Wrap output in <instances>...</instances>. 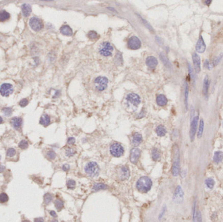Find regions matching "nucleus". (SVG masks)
Returning <instances> with one entry per match:
<instances>
[{"instance_id":"obj_55","label":"nucleus","mask_w":223,"mask_h":222,"mask_svg":"<svg viewBox=\"0 0 223 222\" xmlns=\"http://www.w3.org/2000/svg\"><path fill=\"white\" fill-rule=\"evenodd\" d=\"M5 169V167L3 165H0V173H2L4 171Z\"/></svg>"},{"instance_id":"obj_53","label":"nucleus","mask_w":223,"mask_h":222,"mask_svg":"<svg viewBox=\"0 0 223 222\" xmlns=\"http://www.w3.org/2000/svg\"><path fill=\"white\" fill-rule=\"evenodd\" d=\"M34 222H44V219L43 218H37L34 219Z\"/></svg>"},{"instance_id":"obj_19","label":"nucleus","mask_w":223,"mask_h":222,"mask_svg":"<svg viewBox=\"0 0 223 222\" xmlns=\"http://www.w3.org/2000/svg\"><path fill=\"white\" fill-rule=\"evenodd\" d=\"M60 32L62 35H65V36H72V30L70 26L68 25H64L61 27Z\"/></svg>"},{"instance_id":"obj_39","label":"nucleus","mask_w":223,"mask_h":222,"mask_svg":"<svg viewBox=\"0 0 223 222\" xmlns=\"http://www.w3.org/2000/svg\"><path fill=\"white\" fill-rule=\"evenodd\" d=\"M8 200H9V197L6 193H2L0 194V203H6Z\"/></svg>"},{"instance_id":"obj_34","label":"nucleus","mask_w":223,"mask_h":222,"mask_svg":"<svg viewBox=\"0 0 223 222\" xmlns=\"http://www.w3.org/2000/svg\"><path fill=\"white\" fill-rule=\"evenodd\" d=\"M188 97H189V87H188L187 83H186L185 90V105L187 110L188 109Z\"/></svg>"},{"instance_id":"obj_54","label":"nucleus","mask_w":223,"mask_h":222,"mask_svg":"<svg viewBox=\"0 0 223 222\" xmlns=\"http://www.w3.org/2000/svg\"><path fill=\"white\" fill-rule=\"evenodd\" d=\"M50 215H51L52 216H53V217H56V216H57V214H56V212H55V211H50Z\"/></svg>"},{"instance_id":"obj_4","label":"nucleus","mask_w":223,"mask_h":222,"mask_svg":"<svg viewBox=\"0 0 223 222\" xmlns=\"http://www.w3.org/2000/svg\"><path fill=\"white\" fill-rule=\"evenodd\" d=\"M108 80L104 76H98L96 77L94 81V85L96 89L98 91H103L105 90L108 87Z\"/></svg>"},{"instance_id":"obj_10","label":"nucleus","mask_w":223,"mask_h":222,"mask_svg":"<svg viewBox=\"0 0 223 222\" xmlns=\"http://www.w3.org/2000/svg\"><path fill=\"white\" fill-rule=\"evenodd\" d=\"M126 100L128 102L136 107L138 106L141 102L140 97L137 94L135 93L128 94L127 96Z\"/></svg>"},{"instance_id":"obj_31","label":"nucleus","mask_w":223,"mask_h":222,"mask_svg":"<svg viewBox=\"0 0 223 222\" xmlns=\"http://www.w3.org/2000/svg\"><path fill=\"white\" fill-rule=\"evenodd\" d=\"M107 188V186L105 185L104 184H103V183H97V184H95L93 186V189L95 191H98V190H106Z\"/></svg>"},{"instance_id":"obj_20","label":"nucleus","mask_w":223,"mask_h":222,"mask_svg":"<svg viewBox=\"0 0 223 222\" xmlns=\"http://www.w3.org/2000/svg\"><path fill=\"white\" fill-rule=\"evenodd\" d=\"M209 86V80L208 76H205V78L204 80V83H203V94L205 97H207L208 95V89Z\"/></svg>"},{"instance_id":"obj_27","label":"nucleus","mask_w":223,"mask_h":222,"mask_svg":"<svg viewBox=\"0 0 223 222\" xmlns=\"http://www.w3.org/2000/svg\"><path fill=\"white\" fill-rule=\"evenodd\" d=\"M160 59H161L162 62H163V63H164V64L166 67H167L170 68L171 67V63H170V61H169V59H168V57H166V56L165 54H164V53H160Z\"/></svg>"},{"instance_id":"obj_56","label":"nucleus","mask_w":223,"mask_h":222,"mask_svg":"<svg viewBox=\"0 0 223 222\" xmlns=\"http://www.w3.org/2000/svg\"><path fill=\"white\" fill-rule=\"evenodd\" d=\"M211 2H212V1H205V3H206V5H209Z\"/></svg>"},{"instance_id":"obj_47","label":"nucleus","mask_w":223,"mask_h":222,"mask_svg":"<svg viewBox=\"0 0 223 222\" xmlns=\"http://www.w3.org/2000/svg\"><path fill=\"white\" fill-rule=\"evenodd\" d=\"M195 222H202V215L200 211H197L196 212Z\"/></svg>"},{"instance_id":"obj_23","label":"nucleus","mask_w":223,"mask_h":222,"mask_svg":"<svg viewBox=\"0 0 223 222\" xmlns=\"http://www.w3.org/2000/svg\"><path fill=\"white\" fill-rule=\"evenodd\" d=\"M157 104L160 106H164L167 104L168 100L164 95H158L156 99Z\"/></svg>"},{"instance_id":"obj_49","label":"nucleus","mask_w":223,"mask_h":222,"mask_svg":"<svg viewBox=\"0 0 223 222\" xmlns=\"http://www.w3.org/2000/svg\"><path fill=\"white\" fill-rule=\"evenodd\" d=\"M204 65H205V68H207V69H209V70L210 69H211V68H212V67H213V66L210 64V63L209 62L208 60H205V63H204Z\"/></svg>"},{"instance_id":"obj_3","label":"nucleus","mask_w":223,"mask_h":222,"mask_svg":"<svg viewBox=\"0 0 223 222\" xmlns=\"http://www.w3.org/2000/svg\"><path fill=\"white\" fill-rule=\"evenodd\" d=\"M114 47L108 42H103L99 45L98 52L101 56L104 57H109L112 55Z\"/></svg>"},{"instance_id":"obj_44","label":"nucleus","mask_w":223,"mask_h":222,"mask_svg":"<svg viewBox=\"0 0 223 222\" xmlns=\"http://www.w3.org/2000/svg\"><path fill=\"white\" fill-rule=\"evenodd\" d=\"M222 56H223V53H222L221 54L219 55V56L216 57L213 61V65L216 66L219 64V62H220V59H221L222 57Z\"/></svg>"},{"instance_id":"obj_17","label":"nucleus","mask_w":223,"mask_h":222,"mask_svg":"<svg viewBox=\"0 0 223 222\" xmlns=\"http://www.w3.org/2000/svg\"><path fill=\"white\" fill-rule=\"evenodd\" d=\"M145 63H146L147 66L150 69H155L158 64V61H157V58L153 56H149L147 57L146 61H145Z\"/></svg>"},{"instance_id":"obj_30","label":"nucleus","mask_w":223,"mask_h":222,"mask_svg":"<svg viewBox=\"0 0 223 222\" xmlns=\"http://www.w3.org/2000/svg\"><path fill=\"white\" fill-rule=\"evenodd\" d=\"M204 120L201 119L200 120V121L199 128H198V134H197V136H198V138H201V137L202 136L203 132H204Z\"/></svg>"},{"instance_id":"obj_51","label":"nucleus","mask_w":223,"mask_h":222,"mask_svg":"<svg viewBox=\"0 0 223 222\" xmlns=\"http://www.w3.org/2000/svg\"><path fill=\"white\" fill-rule=\"evenodd\" d=\"M165 211H166V206H164V207L163 208V210H162L161 212H160V215H159V217H158L159 219H160L162 218H163V216H164V212H165Z\"/></svg>"},{"instance_id":"obj_60","label":"nucleus","mask_w":223,"mask_h":222,"mask_svg":"<svg viewBox=\"0 0 223 222\" xmlns=\"http://www.w3.org/2000/svg\"><path fill=\"white\" fill-rule=\"evenodd\" d=\"M0 160H1V156H0Z\"/></svg>"},{"instance_id":"obj_13","label":"nucleus","mask_w":223,"mask_h":222,"mask_svg":"<svg viewBox=\"0 0 223 222\" xmlns=\"http://www.w3.org/2000/svg\"><path fill=\"white\" fill-rule=\"evenodd\" d=\"M141 151L138 148H133L131 149L130 153V161L133 164H136L140 156Z\"/></svg>"},{"instance_id":"obj_38","label":"nucleus","mask_w":223,"mask_h":222,"mask_svg":"<svg viewBox=\"0 0 223 222\" xmlns=\"http://www.w3.org/2000/svg\"><path fill=\"white\" fill-rule=\"evenodd\" d=\"M115 62H116V64H119V65L121 64L122 63H123V59H122L121 54L120 53L116 54V58H115Z\"/></svg>"},{"instance_id":"obj_40","label":"nucleus","mask_w":223,"mask_h":222,"mask_svg":"<svg viewBox=\"0 0 223 222\" xmlns=\"http://www.w3.org/2000/svg\"><path fill=\"white\" fill-rule=\"evenodd\" d=\"M3 112L5 115H6L7 117H9L12 115L13 110L10 108H5L3 109Z\"/></svg>"},{"instance_id":"obj_29","label":"nucleus","mask_w":223,"mask_h":222,"mask_svg":"<svg viewBox=\"0 0 223 222\" xmlns=\"http://www.w3.org/2000/svg\"><path fill=\"white\" fill-rule=\"evenodd\" d=\"M151 156H152V158L153 160L157 161L160 159V153L157 149H153L152 150V152H151Z\"/></svg>"},{"instance_id":"obj_36","label":"nucleus","mask_w":223,"mask_h":222,"mask_svg":"<svg viewBox=\"0 0 223 222\" xmlns=\"http://www.w3.org/2000/svg\"><path fill=\"white\" fill-rule=\"evenodd\" d=\"M53 197L50 193H46L44 196V202L46 205H48L52 201Z\"/></svg>"},{"instance_id":"obj_8","label":"nucleus","mask_w":223,"mask_h":222,"mask_svg":"<svg viewBox=\"0 0 223 222\" xmlns=\"http://www.w3.org/2000/svg\"><path fill=\"white\" fill-rule=\"evenodd\" d=\"M29 25L35 31H39L43 28V23L42 21L37 17H32L29 20Z\"/></svg>"},{"instance_id":"obj_12","label":"nucleus","mask_w":223,"mask_h":222,"mask_svg":"<svg viewBox=\"0 0 223 222\" xmlns=\"http://www.w3.org/2000/svg\"><path fill=\"white\" fill-rule=\"evenodd\" d=\"M118 176L122 180L128 179L130 177V171L127 166L123 165L118 169Z\"/></svg>"},{"instance_id":"obj_1","label":"nucleus","mask_w":223,"mask_h":222,"mask_svg":"<svg viewBox=\"0 0 223 222\" xmlns=\"http://www.w3.org/2000/svg\"><path fill=\"white\" fill-rule=\"evenodd\" d=\"M152 186V181L149 177H142L138 179L137 182V188L138 191L142 193H146L151 189Z\"/></svg>"},{"instance_id":"obj_59","label":"nucleus","mask_w":223,"mask_h":222,"mask_svg":"<svg viewBox=\"0 0 223 222\" xmlns=\"http://www.w3.org/2000/svg\"><path fill=\"white\" fill-rule=\"evenodd\" d=\"M22 222H30L29 220H23Z\"/></svg>"},{"instance_id":"obj_16","label":"nucleus","mask_w":223,"mask_h":222,"mask_svg":"<svg viewBox=\"0 0 223 222\" xmlns=\"http://www.w3.org/2000/svg\"><path fill=\"white\" fill-rule=\"evenodd\" d=\"M205 48H206V46H205V43H204V38L202 37V35H200L198 42L196 43V50L198 53L202 54V53L205 51Z\"/></svg>"},{"instance_id":"obj_9","label":"nucleus","mask_w":223,"mask_h":222,"mask_svg":"<svg viewBox=\"0 0 223 222\" xmlns=\"http://www.w3.org/2000/svg\"><path fill=\"white\" fill-rule=\"evenodd\" d=\"M13 92V87L10 83H3L0 87V94L3 97H9Z\"/></svg>"},{"instance_id":"obj_41","label":"nucleus","mask_w":223,"mask_h":222,"mask_svg":"<svg viewBox=\"0 0 223 222\" xmlns=\"http://www.w3.org/2000/svg\"><path fill=\"white\" fill-rule=\"evenodd\" d=\"M67 186L69 189H74L76 186V182L74 180H69L67 182Z\"/></svg>"},{"instance_id":"obj_14","label":"nucleus","mask_w":223,"mask_h":222,"mask_svg":"<svg viewBox=\"0 0 223 222\" xmlns=\"http://www.w3.org/2000/svg\"><path fill=\"white\" fill-rule=\"evenodd\" d=\"M183 200V191L182 190L180 186H178L176 188V191H175L174 195V201L176 203H181Z\"/></svg>"},{"instance_id":"obj_45","label":"nucleus","mask_w":223,"mask_h":222,"mask_svg":"<svg viewBox=\"0 0 223 222\" xmlns=\"http://www.w3.org/2000/svg\"><path fill=\"white\" fill-rule=\"evenodd\" d=\"M47 156H48V158L49 159L54 160L55 159V158L56 157V154L54 151H50L47 152Z\"/></svg>"},{"instance_id":"obj_48","label":"nucleus","mask_w":223,"mask_h":222,"mask_svg":"<svg viewBox=\"0 0 223 222\" xmlns=\"http://www.w3.org/2000/svg\"><path fill=\"white\" fill-rule=\"evenodd\" d=\"M19 104L20 106L25 107L26 106H27L28 104V100L27 99H26V98H23V99H22V100H20Z\"/></svg>"},{"instance_id":"obj_25","label":"nucleus","mask_w":223,"mask_h":222,"mask_svg":"<svg viewBox=\"0 0 223 222\" xmlns=\"http://www.w3.org/2000/svg\"><path fill=\"white\" fill-rule=\"evenodd\" d=\"M223 158V153L221 151H217L215 152L213 156V161L217 164H219L222 161Z\"/></svg>"},{"instance_id":"obj_28","label":"nucleus","mask_w":223,"mask_h":222,"mask_svg":"<svg viewBox=\"0 0 223 222\" xmlns=\"http://www.w3.org/2000/svg\"><path fill=\"white\" fill-rule=\"evenodd\" d=\"M10 18V14L5 10H2L0 12V22H5Z\"/></svg>"},{"instance_id":"obj_52","label":"nucleus","mask_w":223,"mask_h":222,"mask_svg":"<svg viewBox=\"0 0 223 222\" xmlns=\"http://www.w3.org/2000/svg\"><path fill=\"white\" fill-rule=\"evenodd\" d=\"M69 168H70V167L68 164H65L63 166V170L65 171H67L69 169Z\"/></svg>"},{"instance_id":"obj_46","label":"nucleus","mask_w":223,"mask_h":222,"mask_svg":"<svg viewBox=\"0 0 223 222\" xmlns=\"http://www.w3.org/2000/svg\"><path fill=\"white\" fill-rule=\"evenodd\" d=\"M75 153H76V151L73 149H68L66 151V155L69 157L72 156Z\"/></svg>"},{"instance_id":"obj_15","label":"nucleus","mask_w":223,"mask_h":222,"mask_svg":"<svg viewBox=\"0 0 223 222\" xmlns=\"http://www.w3.org/2000/svg\"><path fill=\"white\" fill-rule=\"evenodd\" d=\"M192 61H193L194 67L197 73H199L201 70V61L200 57L196 53H194L192 54Z\"/></svg>"},{"instance_id":"obj_58","label":"nucleus","mask_w":223,"mask_h":222,"mask_svg":"<svg viewBox=\"0 0 223 222\" xmlns=\"http://www.w3.org/2000/svg\"><path fill=\"white\" fill-rule=\"evenodd\" d=\"M50 222H58V221L57 220V219H52V220Z\"/></svg>"},{"instance_id":"obj_50","label":"nucleus","mask_w":223,"mask_h":222,"mask_svg":"<svg viewBox=\"0 0 223 222\" xmlns=\"http://www.w3.org/2000/svg\"><path fill=\"white\" fill-rule=\"evenodd\" d=\"M67 143L69 145H73L74 143H75V139L74 137H69L67 141Z\"/></svg>"},{"instance_id":"obj_21","label":"nucleus","mask_w":223,"mask_h":222,"mask_svg":"<svg viewBox=\"0 0 223 222\" xmlns=\"http://www.w3.org/2000/svg\"><path fill=\"white\" fill-rule=\"evenodd\" d=\"M21 9H22V13H23V15L25 17H28L31 14V7L30 5L24 3V4H23L21 6Z\"/></svg>"},{"instance_id":"obj_42","label":"nucleus","mask_w":223,"mask_h":222,"mask_svg":"<svg viewBox=\"0 0 223 222\" xmlns=\"http://www.w3.org/2000/svg\"><path fill=\"white\" fill-rule=\"evenodd\" d=\"M16 154V150L13 148H10L7 151V156L8 157H13Z\"/></svg>"},{"instance_id":"obj_57","label":"nucleus","mask_w":223,"mask_h":222,"mask_svg":"<svg viewBox=\"0 0 223 222\" xmlns=\"http://www.w3.org/2000/svg\"><path fill=\"white\" fill-rule=\"evenodd\" d=\"M3 123V119L2 117H0V124H2Z\"/></svg>"},{"instance_id":"obj_22","label":"nucleus","mask_w":223,"mask_h":222,"mask_svg":"<svg viewBox=\"0 0 223 222\" xmlns=\"http://www.w3.org/2000/svg\"><path fill=\"white\" fill-rule=\"evenodd\" d=\"M12 126L15 129H19L22 124V119L20 117H14L10 121Z\"/></svg>"},{"instance_id":"obj_2","label":"nucleus","mask_w":223,"mask_h":222,"mask_svg":"<svg viewBox=\"0 0 223 222\" xmlns=\"http://www.w3.org/2000/svg\"><path fill=\"white\" fill-rule=\"evenodd\" d=\"M173 164L172 167V173L173 176L177 177L179 174V151L177 145L173 147Z\"/></svg>"},{"instance_id":"obj_11","label":"nucleus","mask_w":223,"mask_h":222,"mask_svg":"<svg viewBox=\"0 0 223 222\" xmlns=\"http://www.w3.org/2000/svg\"><path fill=\"white\" fill-rule=\"evenodd\" d=\"M198 115L196 116L192 120L191 124V130H190V137H191V141H193L195 137V134L196 133L197 126H198Z\"/></svg>"},{"instance_id":"obj_6","label":"nucleus","mask_w":223,"mask_h":222,"mask_svg":"<svg viewBox=\"0 0 223 222\" xmlns=\"http://www.w3.org/2000/svg\"><path fill=\"white\" fill-rule=\"evenodd\" d=\"M110 152L112 156L114 157H120L124 153V149L121 144L117 143H113L110 146Z\"/></svg>"},{"instance_id":"obj_37","label":"nucleus","mask_w":223,"mask_h":222,"mask_svg":"<svg viewBox=\"0 0 223 222\" xmlns=\"http://www.w3.org/2000/svg\"><path fill=\"white\" fill-rule=\"evenodd\" d=\"M88 37L90 40H95L98 37V34L95 31H91L88 33Z\"/></svg>"},{"instance_id":"obj_26","label":"nucleus","mask_w":223,"mask_h":222,"mask_svg":"<svg viewBox=\"0 0 223 222\" xmlns=\"http://www.w3.org/2000/svg\"><path fill=\"white\" fill-rule=\"evenodd\" d=\"M156 133L158 136L163 137V136H165V134H166V130L164 126L159 125L156 128Z\"/></svg>"},{"instance_id":"obj_35","label":"nucleus","mask_w":223,"mask_h":222,"mask_svg":"<svg viewBox=\"0 0 223 222\" xmlns=\"http://www.w3.org/2000/svg\"><path fill=\"white\" fill-rule=\"evenodd\" d=\"M54 204H55V206H56V208L58 210V211H61V210L63 208V206H64L63 201H61L60 199H56L54 202Z\"/></svg>"},{"instance_id":"obj_33","label":"nucleus","mask_w":223,"mask_h":222,"mask_svg":"<svg viewBox=\"0 0 223 222\" xmlns=\"http://www.w3.org/2000/svg\"><path fill=\"white\" fill-rule=\"evenodd\" d=\"M205 185L209 189H213L215 185V182L212 178H208L205 180Z\"/></svg>"},{"instance_id":"obj_7","label":"nucleus","mask_w":223,"mask_h":222,"mask_svg":"<svg viewBox=\"0 0 223 222\" xmlns=\"http://www.w3.org/2000/svg\"><path fill=\"white\" fill-rule=\"evenodd\" d=\"M127 46L129 49L136 50L139 49L141 47V41L136 36H132L128 39Z\"/></svg>"},{"instance_id":"obj_43","label":"nucleus","mask_w":223,"mask_h":222,"mask_svg":"<svg viewBox=\"0 0 223 222\" xmlns=\"http://www.w3.org/2000/svg\"><path fill=\"white\" fill-rule=\"evenodd\" d=\"M18 147L22 149H25L28 147V142L26 140H22L18 144Z\"/></svg>"},{"instance_id":"obj_18","label":"nucleus","mask_w":223,"mask_h":222,"mask_svg":"<svg viewBox=\"0 0 223 222\" xmlns=\"http://www.w3.org/2000/svg\"><path fill=\"white\" fill-rule=\"evenodd\" d=\"M142 136L140 134L138 133V132H136L133 134L132 136V145H134V146H138L142 143Z\"/></svg>"},{"instance_id":"obj_32","label":"nucleus","mask_w":223,"mask_h":222,"mask_svg":"<svg viewBox=\"0 0 223 222\" xmlns=\"http://www.w3.org/2000/svg\"><path fill=\"white\" fill-rule=\"evenodd\" d=\"M188 70H189V75L191 76V79L194 82H195L196 81V75L194 74V72L193 69L191 67V64L190 63H188Z\"/></svg>"},{"instance_id":"obj_24","label":"nucleus","mask_w":223,"mask_h":222,"mask_svg":"<svg viewBox=\"0 0 223 222\" xmlns=\"http://www.w3.org/2000/svg\"><path fill=\"white\" fill-rule=\"evenodd\" d=\"M50 123V118L48 115L44 114V115H43L41 117V119H40V124H41L44 126H46L48 125Z\"/></svg>"},{"instance_id":"obj_5","label":"nucleus","mask_w":223,"mask_h":222,"mask_svg":"<svg viewBox=\"0 0 223 222\" xmlns=\"http://www.w3.org/2000/svg\"><path fill=\"white\" fill-rule=\"evenodd\" d=\"M85 171L90 177H95L99 173V167L96 162H89L85 167Z\"/></svg>"}]
</instances>
